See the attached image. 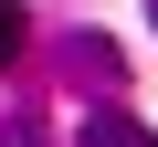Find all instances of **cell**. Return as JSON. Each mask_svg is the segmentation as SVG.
<instances>
[{"label": "cell", "instance_id": "3957f363", "mask_svg": "<svg viewBox=\"0 0 158 147\" xmlns=\"http://www.w3.org/2000/svg\"><path fill=\"white\" fill-rule=\"evenodd\" d=\"M21 42H32V21H21V0H0V74L21 63Z\"/></svg>", "mask_w": 158, "mask_h": 147}, {"label": "cell", "instance_id": "277c9868", "mask_svg": "<svg viewBox=\"0 0 158 147\" xmlns=\"http://www.w3.org/2000/svg\"><path fill=\"white\" fill-rule=\"evenodd\" d=\"M0 147H42V137H32V126H11V137H0Z\"/></svg>", "mask_w": 158, "mask_h": 147}, {"label": "cell", "instance_id": "5b68a950", "mask_svg": "<svg viewBox=\"0 0 158 147\" xmlns=\"http://www.w3.org/2000/svg\"><path fill=\"white\" fill-rule=\"evenodd\" d=\"M148 11H158V0H148Z\"/></svg>", "mask_w": 158, "mask_h": 147}, {"label": "cell", "instance_id": "7a4b0ae2", "mask_svg": "<svg viewBox=\"0 0 158 147\" xmlns=\"http://www.w3.org/2000/svg\"><path fill=\"white\" fill-rule=\"evenodd\" d=\"M74 147H158V137H148L137 116H106V105H95V116H85V137H74Z\"/></svg>", "mask_w": 158, "mask_h": 147}, {"label": "cell", "instance_id": "6da1fadb", "mask_svg": "<svg viewBox=\"0 0 158 147\" xmlns=\"http://www.w3.org/2000/svg\"><path fill=\"white\" fill-rule=\"evenodd\" d=\"M63 74H74V84H106V95H116V84H127V53H116V42H63Z\"/></svg>", "mask_w": 158, "mask_h": 147}]
</instances>
